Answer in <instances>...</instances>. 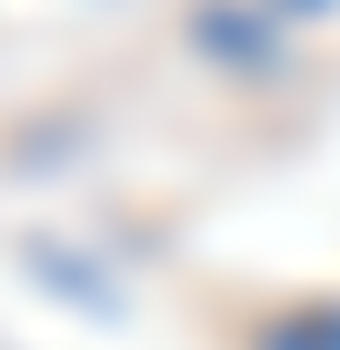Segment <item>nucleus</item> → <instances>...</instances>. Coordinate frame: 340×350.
<instances>
[{
  "label": "nucleus",
  "mask_w": 340,
  "mask_h": 350,
  "mask_svg": "<svg viewBox=\"0 0 340 350\" xmlns=\"http://www.w3.org/2000/svg\"><path fill=\"white\" fill-rule=\"evenodd\" d=\"M261 350H340V310H290V321H270Z\"/></svg>",
  "instance_id": "nucleus-1"
}]
</instances>
